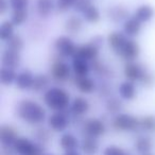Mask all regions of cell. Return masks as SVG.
<instances>
[{"instance_id":"1","label":"cell","mask_w":155,"mask_h":155,"mask_svg":"<svg viewBox=\"0 0 155 155\" xmlns=\"http://www.w3.org/2000/svg\"><path fill=\"white\" fill-rule=\"evenodd\" d=\"M17 115L20 119L30 124H39L46 119V110L39 103L25 99L18 103Z\"/></svg>"},{"instance_id":"2","label":"cell","mask_w":155,"mask_h":155,"mask_svg":"<svg viewBox=\"0 0 155 155\" xmlns=\"http://www.w3.org/2000/svg\"><path fill=\"white\" fill-rule=\"evenodd\" d=\"M44 102L54 112H65L70 104V95L61 87H51L44 94Z\"/></svg>"},{"instance_id":"3","label":"cell","mask_w":155,"mask_h":155,"mask_svg":"<svg viewBox=\"0 0 155 155\" xmlns=\"http://www.w3.org/2000/svg\"><path fill=\"white\" fill-rule=\"evenodd\" d=\"M114 129L122 132H132L140 127V120L130 114H118L113 120Z\"/></svg>"},{"instance_id":"4","label":"cell","mask_w":155,"mask_h":155,"mask_svg":"<svg viewBox=\"0 0 155 155\" xmlns=\"http://www.w3.org/2000/svg\"><path fill=\"white\" fill-rule=\"evenodd\" d=\"M13 150L18 155H44L41 146L26 137H18L13 146Z\"/></svg>"},{"instance_id":"5","label":"cell","mask_w":155,"mask_h":155,"mask_svg":"<svg viewBox=\"0 0 155 155\" xmlns=\"http://www.w3.org/2000/svg\"><path fill=\"white\" fill-rule=\"evenodd\" d=\"M147 68L141 65L140 63H137L135 61L133 62H127L124 65V69H123V73L124 77L127 81L130 82H140L144 73L147 72Z\"/></svg>"},{"instance_id":"6","label":"cell","mask_w":155,"mask_h":155,"mask_svg":"<svg viewBox=\"0 0 155 155\" xmlns=\"http://www.w3.org/2000/svg\"><path fill=\"white\" fill-rule=\"evenodd\" d=\"M54 48L55 50L64 58H69V56H74L77 52V48L74 43L70 37L66 35L58 36L54 41Z\"/></svg>"},{"instance_id":"7","label":"cell","mask_w":155,"mask_h":155,"mask_svg":"<svg viewBox=\"0 0 155 155\" xmlns=\"http://www.w3.org/2000/svg\"><path fill=\"white\" fill-rule=\"evenodd\" d=\"M83 131L86 134V136L98 138L105 133L106 127L102 120L97 118H93L85 121L84 125H83Z\"/></svg>"},{"instance_id":"8","label":"cell","mask_w":155,"mask_h":155,"mask_svg":"<svg viewBox=\"0 0 155 155\" xmlns=\"http://www.w3.org/2000/svg\"><path fill=\"white\" fill-rule=\"evenodd\" d=\"M70 66L67 63L62 62V61H58V62L53 63L51 69H50L51 77L58 82H64V81L68 80L69 77H70Z\"/></svg>"},{"instance_id":"9","label":"cell","mask_w":155,"mask_h":155,"mask_svg":"<svg viewBox=\"0 0 155 155\" xmlns=\"http://www.w3.org/2000/svg\"><path fill=\"white\" fill-rule=\"evenodd\" d=\"M48 125L54 132H64L69 125V119L64 112H55L48 118Z\"/></svg>"},{"instance_id":"10","label":"cell","mask_w":155,"mask_h":155,"mask_svg":"<svg viewBox=\"0 0 155 155\" xmlns=\"http://www.w3.org/2000/svg\"><path fill=\"white\" fill-rule=\"evenodd\" d=\"M99 50L100 48H98L96 45H94L91 41L84 45H81L77 48V52H75V55L77 58H83V60L87 61H94L98 58L99 55Z\"/></svg>"},{"instance_id":"11","label":"cell","mask_w":155,"mask_h":155,"mask_svg":"<svg viewBox=\"0 0 155 155\" xmlns=\"http://www.w3.org/2000/svg\"><path fill=\"white\" fill-rule=\"evenodd\" d=\"M119 55L123 58V60L127 61V62H133L139 56L140 54V47L135 41L133 39H127L125 45L122 47V49L119 51Z\"/></svg>"},{"instance_id":"12","label":"cell","mask_w":155,"mask_h":155,"mask_svg":"<svg viewBox=\"0 0 155 155\" xmlns=\"http://www.w3.org/2000/svg\"><path fill=\"white\" fill-rule=\"evenodd\" d=\"M20 61H21V56H20L19 52L14 51V50H11V49H8V48L2 52L1 64H2L3 67L15 69L16 67L19 66Z\"/></svg>"},{"instance_id":"13","label":"cell","mask_w":155,"mask_h":155,"mask_svg":"<svg viewBox=\"0 0 155 155\" xmlns=\"http://www.w3.org/2000/svg\"><path fill=\"white\" fill-rule=\"evenodd\" d=\"M17 138V133L11 125H2L0 127V141L3 147H13Z\"/></svg>"},{"instance_id":"14","label":"cell","mask_w":155,"mask_h":155,"mask_svg":"<svg viewBox=\"0 0 155 155\" xmlns=\"http://www.w3.org/2000/svg\"><path fill=\"white\" fill-rule=\"evenodd\" d=\"M155 15V10L152 5H142L136 9L134 12L133 17H135L140 22H148L154 17Z\"/></svg>"},{"instance_id":"15","label":"cell","mask_w":155,"mask_h":155,"mask_svg":"<svg viewBox=\"0 0 155 155\" xmlns=\"http://www.w3.org/2000/svg\"><path fill=\"white\" fill-rule=\"evenodd\" d=\"M107 41L110 47L116 52L117 54L119 53L122 47L125 45V43L127 41V35L124 33L121 32H112L107 37Z\"/></svg>"},{"instance_id":"16","label":"cell","mask_w":155,"mask_h":155,"mask_svg":"<svg viewBox=\"0 0 155 155\" xmlns=\"http://www.w3.org/2000/svg\"><path fill=\"white\" fill-rule=\"evenodd\" d=\"M34 77L35 75H33V73L29 70H25L22 72L18 73L15 81L17 88L22 89V91L32 88L33 82H34Z\"/></svg>"},{"instance_id":"17","label":"cell","mask_w":155,"mask_h":155,"mask_svg":"<svg viewBox=\"0 0 155 155\" xmlns=\"http://www.w3.org/2000/svg\"><path fill=\"white\" fill-rule=\"evenodd\" d=\"M141 31V22L135 17H131L123 22V33L129 37H135Z\"/></svg>"},{"instance_id":"18","label":"cell","mask_w":155,"mask_h":155,"mask_svg":"<svg viewBox=\"0 0 155 155\" xmlns=\"http://www.w3.org/2000/svg\"><path fill=\"white\" fill-rule=\"evenodd\" d=\"M75 86L83 94H91L96 89L95 81L89 77H75Z\"/></svg>"},{"instance_id":"19","label":"cell","mask_w":155,"mask_h":155,"mask_svg":"<svg viewBox=\"0 0 155 155\" xmlns=\"http://www.w3.org/2000/svg\"><path fill=\"white\" fill-rule=\"evenodd\" d=\"M70 110L75 116H83L89 110L88 101L83 97H77L71 103Z\"/></svg>"},{"instance_id":"20","label":"cell","mask_w":155,"mask_h":155,"mask_svg":"<svg viewBox=\"0 0 155 155\" xmlns=\"http://www.w3.org/2000/svg\"><path fill=\"white\" fill-rule=\"evenodd\" d=\"M72 70L74 72L75 77H86L89 72V66L88 62L83 58H77V56H73V61H72Z\"/></svg>"},{"instance_id":"21","label":"cell","mask_w":155,"mask_h":155,"mask_svg":"<svg viewBox=\"0 0 155 155\" xmlns=\"http://www.w3.org/2000/svg\"><path fill=\"white\" fill-rule=\"evenodd\" d=\"M81 150L86 155H95L99 151V142L97 138L85 136L81 141Z\"/></svg>"},{"instance_id":"22","label":"cell","mask_w":155,"mask_h":155,"mask_svg":"<svg viewBox=\"0 0 155 155\" xmlns=\"http://www.w3.org/2000/svg\"><path fill=\"white\" fill-rule=\"evenodd\" d=\"M119 95L123 100H133L136 97V87L133 82L125 81L120 84L118 88Z\"/></svg>"},{"instance_id":"23","label":"cell","mask_w":155,"mask_h":155,"mask_svg":"<svg viewBox=\"0 0 155 155\" xmlns=\"http://www.w3.org/2000/svg\"><path fill=\"white\" fill-rule=\"evenodd\" d=\"M60 146L65 151L77 150V148L79 147V140L73 134L65 133L60 138Z\"/></svg>"},{"instance_id":"24","label":"cell","mask_w":155,"mask_h":155,"mask_svg":"<svg viewBox=\"0 0 155 155\" xmlns=\"http://www.w3.org/2000/svg\"><path fill=\"white\" fill-rule=\"evenodd\" d=\"M134 148L139 154H147V153H151V150L153 148V142L151 138L147 137V136H141L136 139Z\"/></svg>"},{"instance_id":"25","label":"cell","mask_w":155,"mask_h":155,"mask_svg":"<svg viewBox=\"0 0 155 155\" xmlns=\"http://www.w3.org/2000/svg\"><path fill=\"white\" fill-rule=\"evenodd\" d=\"M83 28V21L78 16H71L65 21V30L70 34H78Z\"/></svg>"},{"instance_id":"26","label":"cell","mask_w":155,"mask_h":155,"mask_svg":"<svg viewBox=\"0 0 155 155\" xmlns=\"http://www.w3.org/2000/svg\"><path fill=\"white\" fill-rule=\"evenodd\" d=\"M37 12L41 17H48L54 10L53 0H37Z\"/></svg>"},{"instance_id":"27","label":"cell","mask_w":155,"mask_h":155,"mask_svg":"<svg viewBox=\"0 0 155 155\" xmlns=\"http://www.w3.org/2000/svg\"><path fill=\"white\" fill-rule=\"evenodd\" d=\"M83 18L89 24H96L101 18V14L98 8L94 5H91L84 12H83Z\"/></svg>"},{"instance_id":"28","label":"cell","mask_w":155,"mask_h":155,"mask_svg":"<svg viewBox=\"0 0 155 155\" xmlns=\"http://www.w3.org/2000/svg\"><path fill=\"white\" fill-rule=\"evenodd\" d=\"M17 74L15 73L14 69L7 68V67H2L1 71H0V81L3 85L9 86V85L13 84L16 81Z\"/></svg>"},{"instance_id":"29","label":"cell","mask_w":155,"mask_h":155,"mask_svg":"<svg viewBox=\"0 0 155 155\" xmlns=\"http://www.w3.org/2000/svg\"><path fill=\"white\" fill-rule=\"evenodd\" d=\"M14 36V25L12 21L2 22L0 27V39L3 41H9Z\"/></svg>"},{"instance_id":"30","label":"cell","mask_w":155,"mask_h":155,"mask_svg":"<svg viewBox=\"0 0 155 155\" xmlns=\"http://www.w3.org/2000/svg\"><path fill=\"white\" fill-rule=\"evenodd\" d=\"M49 85V78L46 74H37L34 77V82H33L32 89L35 93H41L45 91Z\"/></svg>"},{"instance_id":"31","label":"cell","mask_w":155,"mask_h":155,"mask_svg":"<svg viewBox=\"0 0 155 155\" xmlns=\"http://www.w3.org/2000/svg\"><path fill=\"white\" fill-rule=\"evenodd\" d=\"M110 18L114 21L118 22V21H121V20H127L129 19L127 16H129V12L124 9V8H121V7H115V8H112L110 10V14H108Z\"/></svg>"},{"instance_id":"32","label":"cell","mask_w":155,"mask_h":155,"mask_svg":"<svg viewBox=\"0 0 155 155\" xmlns=\"http://www.w3.org/2000/svg\"><path fill=\"white\" fill-rule=\"evenodd\" d=\"M122 107H123L122 101L119 100L118 98H110V99H108L106 101L105 104V108L107 110V112L115 115H118L119 112L122 110Z\"/></svg>"},{"instance_id":"33","label":"cell","mask_w":155,"mask_h":155,"mask_svg":"<svg viewBox=\"0 0 155 155\" xmlns=\"http://www.w3.org/2000/svg\"><path fill=\"white\" fill-rule=\"evenodd\" d=\"M28 18V11L26 10H14L12 13L11 21L14 26H20L22 25Z\"/></svg>"},{"instance_id":"34","label":"cell","mask_w":155,"mask_h":155,"mask_svg":"<svg viewBox=\"0 0 155 155\" xmlns=\"http://www.w3.org/2000/svg\"><path fill=\"white\" fill-rule=\"evenodd\" d=\"M140 129L144 132H151L155 131V117L154 116H144L140 119Z\"/></svg>"},{"instance_id":"35","label":"cell","mask_w":155,"mask_h":155,"mask_svg":"<svg viewBox=\"0 0 155 155\" xmlns=\"http://www.w3.org/2000/svg\"><path fill=\"white\" fill-rule=\"evenodd\" d=\"M7 46H8V49L20 52L22 48H24V41L18 35H14L9 41H7Z\"/></svg>"},{"instance_id":"36","label":"cell","mask_w":155,"mask_h":155,"mask_svg":"<svg viewBox=\"0 0 155 155\" xmlns=\"http://www.w3.org/2000/svg\"><path fill=\"white\" fill-rule=\"evenodd\" d=\"M103 155H131L130 153H127V151H124L122 148L115 144H110L107 146L103 151Z\"/></svg>"},{"instance_id":"37","label":"cell","mask_w":155,"mask_h":155,"mask_svg":"<svg viewBox=\"0 0 155 155\" xmlns=\"http://www.w3.org/2000/svg\"><path fill=\"white\" fill-rule=\"evenodd\" d=\"M77 0H56V9L60 12H67L71 8H74Z\"/></svg>"},{"instance_id":"38","label":"cell","mask_w":155,"mask_h":155,"mask_svg":"<svg viewBox=\"0 0 155 155\" xmlns=\"http://www.w3.org/2000/svg\"><path fill=\"white\" fill-rule=\"evenodd\" d=\"M140 83L143 87H147V88H150V87L154 86L155 84V75L153 74L150 71H147L144 73V75L142 77V79L140 80Z\"/></svg>"},{"instance_id":"39","label":"cell","mask_w":155,"mask_h":155,"mask_svg":"<svg viewBox=\"0 0 155 155\" xmlns=\"http://www.w3.org/2000/svg\"><path fill=\"white\" fill-rule=\"evenodd\" d=\"M29 5V0H10V5L14 10H26Z\"/></svg>"},{"instance_id":"40","label":"cell","mask_w":155,"mask_h":155,"mask_svg":"<svg viewBox=\"0 0 155 155\" xmlns=\"http://www.w3.org/2000/svg\"><path fill=\"white\" fill-rule=\"evenodd\" d=\"M36 138L43 142H47L50 139V133L47 129L41 127L36 131Z\"/></svg>"},{"instance_id":"41","label":"cell","mask_w":155,"mask_h":155,"mask_svg":"<svg viewBox=\"0 0 155 155\" xmlns=\"http://www.w3.org/2000/svg\"><path fill=\"white\" fill-rule=\"evenodd\" d=\"M91 5V3L89 0H77V1H75V5H74V10L78 12L83 13V12H84Z\"/></svg>"},{"instance_id":"42","label":"cell","mask_w":155,"mask_h":155,"mask_svg":"<svg viewBox=\"0 0 155 155\" xmlns=\"http://www.w3.org/2000/svg\"><path fill=\"white\" fill-rule=\"evenodd\" d=\"M89 41H91L94 45H96L98 48H100V49H101V47L103 46V37H102L101 35H95L94 37H91V39Z\"/></svg>"},{"instance_id":"43","label":"cell","mask_w":155,"mask_h":155,"mask_svg":"<svg viewBox=\"0 0 155 155\" xmlns=\"http://www.w3.org/2000/svg\"><path fill=\"white\" fill-rule=\"evenodd\" d=\"M7 10V3H5V0H1V5H0V12L1 14H3Z\"/></svg>"},{"instance_id":"44","label":"cell","mask_w":155,"mask_h":155,"mask_svg":"<svg viewBox=\"0 0 155 155\" xmlns=\"http://www.w3.org/2000/svg\"><path fill=\"white\" fill-rule=\"evenodd\" d=\"M64 155H80L77 152V150H72V151H66Z\"/></svg>"},{"instance_id":"45","label":"cell","mask_w":155,"mask_h":155,"mask_svg":"<svg viewBox=\"0 0 155 155\" xmlns=\"http://www.w3.org/2000/svg\"><path fill=\"white\" fill-rule=\"evenodd\" d=\"M142 155H153V154H151V153H147V154H142Z\"/></svg>"},{"instance_id":"46","label":"cell","mask_w":155,"mask_h":155,"mask_svg":"<svg viewBox=\"0 0 155 155\" xmlns=\"http://www.w3.org/2000/svg\"><path fill=\"white\" fill-rule=\"evenodd\" d=\"M44 155H54V154H44Z\"/></svg>"}]
</instances>
